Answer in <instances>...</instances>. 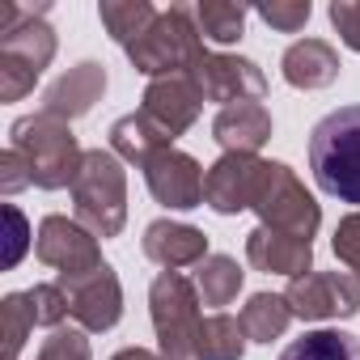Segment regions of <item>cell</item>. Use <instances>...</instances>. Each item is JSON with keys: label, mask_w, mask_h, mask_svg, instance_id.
<instances>
[{"label": "cell", "mask_w": 360, "mask_h": 360, "mask_svg": "<svg viewBox=\"0 0 360 360\" xmlns=\"http://www.w3.org/2000/svg\"><path fill=\"white\" fill-rule=\"evenodd\" d=\"M255 208L263 212L267 229H276V233H292V238L309 242L318 229V204L305 195V187L292 178V169L280 161H267V178L259 187Z\"/></svg>", "instance_id": "obj_7"}, {"label": "cell", "mask_w": 360, "mask_h": 360, "mask_svg": "<svg viewBox=\"0 0 360 360\" xmlns=\"http://www.w3.org/2000/svg\"><path fill=\"white\" fill-rule=\"evenodd\" d=\"M330 22H335L339 39L352 51H360V5H356V0H335V5H330Z\"/></svg>", "instance_id": "obj_28"}, {"label": "cell", "mask_w": 360, "mask_h": 360, "mask_svg": "<svg viewBox=\"0 0 360 360\" xmlns=\"http://www.w3.org/2000/svg\"><path fill=\"white\" fill-rule=\"evenodd\" d=\"M200 89H204V98H212V102H225V106H238V102H259L263 94H267V81H263V72H259V64H250V60H238V56H204V64L195 68V77H191Z\"/></svg>", "instance_id": "obj_11"}, {"label": "cell", "mask_w": 360, "mask_h": 360, "mask_svg": "<svg viewBox=\"0 0 360 360\" xmlns=\"http://www.w3.org/2000/svg\"><path fill=\"white\" fill-rule=\"evenodd\" d=\"M288 309L297 318H347L360 309V284L339 271H305L288 284Z\"/></svg>", "instance_id": "obj_9"}, {"label": "cell", "mask_w": 360, "mask_h": 360, "mask_svg": "<svg viewBox=\"0 0 360 360\" xmlns=\"http://www.w3.org/2000/svg\"><path fill=\"white\" fill-rule=\"evenodd\" d=\"M263 178H267V161H259L250 153H225L204 178V204L225 212V217L242 212V208H255Z\"/></svg>", "instance_id": "obj_8"}, {"label": "cell", "mask_w": 360, "mask_h": 360, "mask_svg": "<svg viewBox=\"0 0 360 360\" xmlns=\"http://www.w3.org/2000/svg\"><path fill=\"white\" fill-rule=\"evenodd\" d=\"M204 233L191 225H174V221H157L144 233V255L161 267H187V263H204Z\"/></svg>", "instance_id": "obj_18"}, {"label": "cell", "mask_w": 360, "mask_h": 360, "mask_svg": "<svg viewBox=\"0 0 360 360\" xmlns=\"http://www.w3.org/2000/svg\"><path fill=\"white\" fill-rule=\"evenodd\" d=\"M288 318H292V309H288L284 297H267V292H259V297H250V305L242 309V330H246L255 343H271L276 335H284Z\"/></svg>", "instance_id": "obj_24"}, {"label": "cell", "mask_w": 360, "mask_h": 360, "mask_svg": "<svg viewBox=\"0 0 360 360\" xmlns=\"http://www.w3.org/2000/svg\"><path fill=\"white\" fill-rule=\"evenodd\" d=\"M212 131H217V140H221L229 153H250V157H255V148L271 136V115H267V106H259V102H238V106H225V110L217 115Z\"/></svg>", "instance_id": "obj_19"}, {"label": "cell", "mask_w": 360, "mask_h": 360, "mask_svg": "<svg viewBox=\"0 0 360 360\" xmlns=\"http://www.w3.org/2000/svg\"><path fill=\"white\" fill-rule=\"evenodd\" d=\"M195 22L204 30V39L212 43H238L246 30V9L242 5H225V0H204L195 9Z\"/></svg>", "instance_id": "obj_25"}, {"label": "cell", "mask_w": 360, "mask_h": 360, "mask_svg": "<svg viewBox=\"0 0 360 360\" xmlns=\"http://www.w3.org/2000/svg\"><path fill=\"white\" fill-rule=\"evenodd\" d=\"M110 140H115V148L127 157V161H148L153 153H161V148H169V136L140 110V115H127V119H119L115 127H110Z\"/></svg>", "instance_id": "obj_20"}, {"label": "cell", "mask_w": 360, "mask_h": 360, "mask_svg": "<svg viewBox=\"0 0 360 360\" xmlns=\"http://www.w3.org/2000/svg\"><path fill=\"white\" fill-rule=\"evenodd\" d=\"M309 0H292V5H276V0H271V5H259V18L271 26V30H284V34H297L305 22H309Z\"/></svg>", "instance_id": "obj_27"}, {"label": "cell", "mask_w": 360, "mask_h": 360, "mask_svg": "<svg viewBox=\"0 0 360 360\" xmlns=\"http://www.w3.org/2000/svg\"><path fill=\"white\" fill-rule=\"evenodd\" d=\"M335 255L360 276V212L356 217H347L339 229H335Z\"/></svg>", "instance_id": "obj_30"}, {"label": "cell", "mask_w": 360, "mask_h": 360, "mask_svg": "<svg viewBox=\"0 0 360 360\" xmlns=\"http://www.w3.org/2000/svg\"><path fill=\"white\" fill-rule=\"evenodd\" d=\"M280 68H284L288 85H297V89H322V85H330L339 77V56L322 39H301V43H292L284 51Z\"/></svg>", "instance_id": "obj_17"}, {"label": "cell", "mask_w": 360, "mask_h": 360, "mask_svg": "<svg viewBox=\"0 0 360 360\" xmlns=\"http://www.w3.org/2000/svg\"><path fill=\"white\" fill-rule=\"evenodd\" d=\"M309 255L314 246L305 238H292V233H276V229H255L250 242H246V259L259 267V271H276V276H301L309 267Z\"/></svg>", "instance_id": "obj_15"}, {"label": "cell", "mask_w": 360, "mask_h": 360, "mask_svg": "<svg viewBox=\"0 0 360 360\" xmlns=\"http://www.w3.org/2000/svg\"><path fill=\"white\" fill-rule=\"evenodd\" d=\"M39 360H89V347H85V339L81 335H51V343L43 347V356Z\"/></svg>", "instance_id": "obj_31"}, {"label": "cell", "mask_w": 360, "mask_h": 360, "mask_svg": "<svg viewBox=\"0 0 360 360\" xmlns=\"http://www.w3.org/2000/svg\"><path fill=\"white\" fill-rule=\"evenodd\" d=\"M98 18H102V26L110 30V39L115 43H123V47H131L153 22H157V9L148 5V0H106V5H98Z\"/></svg>", "instance_id": "obj_22"}, {"label": "cell", "mask_w": 360, "mask_h": 360, "mask_svg": "<svg viewBox=\"0 0 360 360\" xmlns=\"http://www.w3.org/2000/svg\"><path fill=\"white\" fill-rule=\"evenodd\" d=\"M115 360H157V356H148V352H119Z\"/></svg>", "instance_id": "obj_33"}, {"label": "cell", "mask_w": 360, "mask_h": 360, "mask_svg": "<svg viewBox=\"0 0 360 360\" xmlns=\"http://www.w3.org/2000/svg\"><path fill=\"white\" fill-rule=\"evenodd\" d=\"M131 64L148 77H195V68L204 64V43H200V26L191 22V9L174 5L165 13H157V22L127 47Z\"/></svg>", "instance_id": "obj_3"}, {"label": "cell", "mask_w": 360, "mask_h": 360, "mask_svg": "<svg viewBox=\"0 0 360 360\" xmlns=\"http://www.w3.org/2000/svg\"><path fill=\"white\" fill-rule=\"evenodd\" d=\"M68 314V297L60 288H34L30 292V318L34 322H60Z\"/></svg>", "instance_id": "obj_29"}, {"label": "cell", "mask_w": 360, "mask_h": 360, "mask_svg": "<svg viewBox=\"0 0 360 360\" xmlns=\"http://www.w3.org/2000/svg\"><path fill=\"white\" fill-rule=\"evenodd\" d=\"M195 288H200L204 305H229L238 297V288H242V267L233 259H225V255H212V259L200 263Z\"/></svg>", "instance_id": "obj_23"}, {"label": "cell", "mask_w": 360, "mask_h": 360, "mask_svg": "<svg viewBox=\"0 0 360 360\" xmlns=\"http://www.w3.org/2000/svg\"><path fill=\"white\" fill-rule=\"evenodd\" d=\"M43 13L47 5L39 9L0 5V94L9 102L22 98L56 56V34L43 22Z\"/></svg>", "instance_id": "obj_2"}, {"label": "cell", "mask_w": 360, "mask_h": 360, "mask_svg": "<svg viewBox=\"0 0 360 360\" xmlns=\"http://www.w3.org/2000/svg\"><path fill=\"white\" fill-rule=\"evenodd\" d=\"M13 148L30 153V183L39 187H64V183H77L81 174V153H77V140L68 127H60L51 115H39V119H22L13 127Z\"/></svg>", "instance_id": "obj_5"}, {"label": "cell", "mask_w": 360, "mask_h": 360, "mask_svg": "<svg viewBox=\"0 0 360 360\" xmlns=\"http://www.w3.org/2000/svg\"><path fill=\"white\" fill-rule=\"evenodd\" d=\"M72 187H77V212L94 233L110 238L123 229V169L110 153H102V148L85 153Z\"/></svg>", "instance_id": "obj_6"}, {"label": "cell", "mask_w": 360, "mask_h": 360, "mask_svg": "<svg viewBox=\"0 0 360 360\" xmlns=\"http://www.w3.org/2000/svg\"><path fill=\"white\" fill-rule=\"evenodd\" d=\"M64 288H68V314H77L89 330H106L119 322V314H123L119 309V280L106 263L89 276L64 280Z\"/></svg>", "instance_id": "obj_14"}, {"label": "cell", "mask_w": 360, "mask_h": 360, "mask_svg": "<svg viewBox=\"0 0 360 360\" xmlns=\"http://www.w3.org/2000/svg\"><path fill=\"white\" fill-rule=\"evenodd\" d=\"M9 225H13V238H9V259H5V263L13 267V263L22 259V250H26V221H22L18 208H9Z\"/></svg>", "instance_id": "obj_32"}, {"label": "cell", "mask_w": 360, "mask_h": 360, "mask_svg": "<svg viewBox=\"0 0 360 360\" xmlns=\"http://www.w3.org/2000/svg\"><path fill=\"white\" fill-rule=\"evenodd\" d=\"M153 326L165 360H204V322L195 309V288L183 276L165 271L153 280Z\"/></svg>", "instance_id": "obj_4"}, {"label": "cell", "mask_w": 360, "mask_h": 360, "mask_svg": "<svg viewBox=\"0 0 360 360\" xmlns=\"http://www.w3.org/2000/svg\"><path fill=\"white\" fill-rule=\"evenodd\" d=\"M280 360H360V339L347 330H309L292 339Z\"/></svg>", "instance_id": "obj_21"}, {"label": "cell", "mask_w": 360, "mask_h": 360, "mask_svg": "<svg viewBox=\"0 0 360 360\" xmlns=\"http://www.w3.org/2000/svg\"><path fill=\"white\" fill-rule=\"evenodd\" d=\"M39 255L56 267H64V280H77V276H89L102 267V255L94 246L89 233H81L72 221L64 217H47L43 221V238H39Z\"/></svg>", "instance_id": "obj_13"}, {"label": "cell", "mask_w": 360, "mask_h": 360, "mask_svg": "<svg viewBox=\"0 0 360 360\" xmlns=\"http://www.w3.org/2000/svg\"><path fill=\"white\" fill-rule=\"evenodd\" d=\"M309 169L326 195L360 208V106H339L314 123Z\"/></svg>", "instance_id": "obj_1"}, {"label": "cell", "mask_w": 360, "mask_h": 360, "mask_svg": "<svg viewBox=\"0 0 360 360\" xmlns=\"http://www.w3.org/2000/svg\"><path fill=\"white\" fill-rule=\"evenodd\" d=\"M204 106V89L191 81V77H165V81H153L148 94H144V115L174 140V136H183L195 115Z\"/></svg>", "instance_id": "obj_12"}, {"label": "cell", "mask_w": 360, "mask_h": 360, "mask_svg": "<svg viewBox=\"0 0 360 360\" xmlns=\"http://www.w3.org/2000/svg\"><path fill=\"white\" fill-rule=\"evenodd\" d=\"M102 89H106V72H102V64L85 60V64H77L68 77H60V81H56V89L47 94L43 115H51V119H72V115H85V110L102 98Z\"/></svg>", "instance_id": "obj_16"}, {"label": "cell", "mask_w": 360, "mask_h": 360, "mask_svg": "<svg viewBox=\"0 0 360 360\" xmlns=\"http://www.w3.org/2000/svg\"><path fill=\"white\" fill-rule=\"evenodd\" d=\"M144 178H148V191L157 195V204H165V208H200L204 204L208 174L187 153H174V148L153 153L144 161Z\"/></svg>", "instance_id": "obj_10"}, {"label": "cell", "mask_w": 360, "mask_h": 360, "mask_svg": "<svg viewBox=\"0 0 360 360\" xmlns=\"http://www.w3.org/2000/svg\"><path fill=\"white\" fill-rule=\"evenodd\" d=\"M242 322H233L229 314H212L204 322V360H242Z\"/></svg>", "instance_id": "obj_26"}]
</instances>
